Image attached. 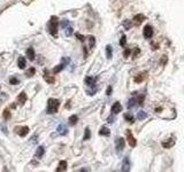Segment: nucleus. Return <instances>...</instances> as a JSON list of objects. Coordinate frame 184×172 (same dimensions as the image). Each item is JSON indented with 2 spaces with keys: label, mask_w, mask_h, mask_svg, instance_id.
<instances>
[{
  "label": "nucleus",
  "mask_w": 184,
  "mask_h": 172,
  "mask_svg": "<svg viewBox=\"0 0 184 172\" xmlns=\"http://www.w3.org/2000/svg\"><path fill=\"white\" fill-rule=\"evenodd\" d=\"M59 107H60V102H59V100L53 99V98L49 99V101H47V114L53 115V114L58 112Z\"/></svg>",
  "instance_id": "nucleus-1"
},
{
  "label": "nucleus",
  "mask_w": 184,
  "mask_h": 172,
  "mask_svg": "<svg viewBox=\"0 0 184 172\" xmlns=\"http://www.w3.org/2000/svg\"><path fill=\"white\" fill-rule=\"evenodd\" d=\"M49 33L52 36H57L58 33V17L57 16H52L51 17V21L49 23Z\"/></svg>",
  "instance_id": "nucleus-2"
},
{
  "label": "nucleus",
  "mask_w": 184,
  "mask_h": 172,
  "mask_svg": "<svg viewBox=\"0 0 184 172\" xmlns=\"http://www.w3.org/2000/svg\"><path fill=\"white\" fill-rule=\"evenodd\" d=\"M115 148H116V152L121 153L124 148V139L123 138H119L118 140L115 141Z\"/></svg>",
  "instance_id": "nucleus-3"
},
{
  "label": "nucleus",
  "mask_w": 184,
  "mask_h": 172,
  "mask_svg": "<svg viewBox=\"0 0 184 172\" xmlns=\"http://www.w3.org/2000/svg\"><path fill=\"white\" fill-rule=\"evenodd\" d=\"M15 131L20 136H25L29 133V128L28 126H21V128H15Z\"/></svg>",
  "instance_id": "nucleus-4"
},
{
  "label": "nucleus",
  "mask_w": 184,
  "mask_h": 172,
  "mask_svg": "<svg viewBox=\"0 0 184 172\" xmlns=\"http://www.w3.org/2000/svg\"><path fill=\"white\" fill-rule=\"evenodd\" d=\"M144 37L145 38H147V39H150V38H152V36H153V29L150 27V25H146L145 28H144Z\"/></svg>",
  "instance_id": "nucleus-5"
},
{
  "label": "nucleus",
  "mask_w": 184,
  "mask_h": 172,
  "mask_svg": "<svg viewBox=\"0 0 184 172\" xmlns=\"http://www.w3.org/2000/svg\"><path fill=\"white\" fill-rule=\"evenodd\" d=\"M143 21H145V16L143 14H138L134 17V24H136V25H140L143 23Z\"/></svg>",
  "instance_id": "nucleus-6"
},
{
  "label": "nucleus",
  "mask_w": 184,
  "mask_h": 172,
  "mask_svg": "<svg viewBox=\"0 0 184 172\" xmlns=\"http://www.w3.org/2000/svg\"><path fill=\"white\" fill-rule=\"evenodd\" d=\"M122 111V106L120 102H115L113 106H112V112L113 114H119V112Z\"/></svg>",
  "instance_id": "nucleus-7"
},
{
  "label": "nucleus",
  "mask_w": 184,
  "mask_h": 172,
  "mask_svg": "<svg viewBox=\"0 0 184 172\" xmlns=\"http://www.w3.org/2000/svg\"><path fill=\"white\" fill-rule=\"evenodd\" d=\"M174 145H175V140L173 138H169V139H167V140H165L162 142V147H165V148H172Z\"/></svg>",
  "instance_id": "nucleus-8"
},
{
  "label": "nucleus",
  "mask_w": 184,
  "mask_h": 172,
  "mask_svg": "<svg viewBox=\"0 0 184 172\" xmlns=\"http://www.w3.org/2000/svg\"><path fill=\"white\" fill-rule=\"evenodd\" d=\"M127 139H128V142H129V145H130L131 147H135L136 145H137V142H136V139L132 136V134H131L130 131H128L127 132Z\"/></svg>",
  "instance_id": "nucleus-9"
},
{
  "label": "nucleus",
  "mask_w": 184,
  "mask_h": 172,
  "mask_svg": "<svg viewBox=\"0 0 184 172\" xmlns=\"http://www.w3.org/2000/svg\"><path fill=\"white\" fill-rule=\"evenodd\" d=\"M147 77V72H140L138 76L135 77V82L136 83H142V82H144V80L146 79Z\"/></svg>",
  "instance_id": "nucleus-10"
},
{
  "label": "nucleus",
  "mask_w": 184,
  "mask_h": 172,
  "mask_svg": "<svg viewBox=\"0 0 184 172\" xmlns=\"http://www.w3.org/2000/svg\"><path fill=\"white\" fill-rule=\"evenodd\" d=\"M25 101H27V94L24 92H22L20 95L17 96V103L22 106V104L25 103Z\"/></svg>",
  "instance_id": "nucleus-11"
},
{
  "label": "nucleus",
  "mask_w": 184,
  "mask_h": 172,
  "mask_svg": "<svg viewBox=\"0 0 184 172\" xmlns=\"http://www.w3.org/2000/svg\"><path fill=\"white\" fill-rule=\"evenodd\" d=\"M17 64H19V68L20 69H24L27 67V61L23 56H20L19 57V61H17Z\"/></svg>",
  "instance_id": "nucleus-12"
},
{
  "label": "nucleus",
  "mask_w": 184,
  "mask_h": 172,
  "mask_svg": "<svg viewBox=\"0 0 184 172\" xmlns=\"http://www.w3.org/2000/svg\"><path fill=\"white\" fill-rule=\"evenodd\" d=\"M67 170V162L66 161H61L59 163V166H58L57 171H66Z\"/></svg>",
  "instance_id": "nucleus-13"
},
{
  "label": "nucleus",
  "mask_w": 184,
  "mask_h": 172,
  "mask_svg": "<svg viewBox=\"0 0 184 172\" xmlns=\"http://www.w3.org/2000/svg\"><path fill=\"white\" fill-rule=\"evenodd\" d=\"M44 79L49 83V84H53L54 83V77H51L49 75V72H47V70H45V75H44Z\"/></svg>",
  "instance_id": "nucleus-14"
},
{
  "label": "nucleus",
  "mask_w": 184,
  "mask_h": 172,
  "mask_svg": "<svg viewBox=\"0 0 184 172\" xmlns=\"http://www.w3.org/2000/svg\"><path fill=\"white\" fill-rule=\"evenodd\" d=\"M27 56H28L30 60L32 61V60H35V51H33V48H28L27 49Z\"/></svg>",
  "instance_id": "nucleus-15"
},
{
  "label": "nucleus",
  "mask_w": 184,
  "mask_h": 172,
  "mask_svg": "<svg viewBox=\"0 0 184 172\" xmlns=\"http://www.w3.org/2000/svg\"><path fill=\"white\" fill-rule=\"evenodd\" d=\"M85 83L89 85L90 87H92V86H94V84H96V78H93V77H86Z\"/></svg>",
  "instance_id": "nucleus-16"
},
{
  "label": "nucleus",
  "mask_w": 184,
  "mask_h": 172,
  "mask_svg": "<svg viewBox=\"0 0 184 172\" xmlns=\"http://www.w3.org/2000/svg\"><path fill=\"white\" fill-rule=\"evenodd\" d=\"M130 170V164H129V160L126 158L122 163V171H129Z\"/></svg>",
  "instance_id": "nucleus-17"
},
{
  "label": "nucleus",
  "mask_w": 184,
  "mask_h": 172,
  "mask_svg": "<svg viewBox=\"0 0 184 172\" xmlns=\"http://www.w3.org/2000/svg\"><path fill=\"white\" fill-rule=\"evenodd\" d=\"M43 155H44V147H38V148H37V150H36V154H35V156L39 157V158H41Z\"/></svg>",
  "instance_id": "nucleus-18"
},
{
  "label": "nucleus",
  "mask_w": 184,
  "mask_h": 172,
  "mask_svg": "<svg viewBox=\"0 0 184 172\" xmlns=\"http://www.w3.org/2000/svg\"><path fill=\"white\" fill-rule=\"evenodd\" d=\"M78 120V117L76 116V115H73V116L69 117V124L70 125H75L76 123H77Z\"/></svg>",
  "instance_id": "nucleus-19"
},
{
  "label": "nucleus",
  "mask_w": 184,
  "mask_h": 172,
  "mask_svg": "<svg viewBox=\"0 0 184 172\" xmlns=\"http://www.w3.org/2000/svg\"><path fill=\"white\" fill-rule=\"evenodd\" d=\"M146 117H147V114L145 111H139L138 114H137V118H138V120H145Z\"/></svg>",
  "instance_id": "nucleus-20"
},
{
  "label": "nucleus",
  "mask_w": 184,
  "mask_h": 172,
  "mask_svg": "<svg viewBox=\"0 0 184 172\" xmlns=\"http://www.w3.org/2000/svg\"><path fill=\"white\" fill-rule=\"evenodd\" d=\"M94 44H96V39H94V37L90 36V37H89V47L93 48L94 47Z\"/></svg>",
  "instance_id": "nucleus-21"
},
{
  "label": "nucleus",
  "mask_w": 184,
  "mask_h": 172,
  "mask_svg": "<svg viewBox=\"0 0 184 172\" xmlns=\"http://www.w3.org/2000/svg\"><path fill=\"white\" fill-rule=\"evenodd\" d=\"M99 133H100L101 136H109V130L104 126V128H101V130H100V132Z\"/></svg>",
  "instance_id": "nucleus-22"
},
{
  "label": "nucleus",
  "mask_w": 184,
  "mask_h": 172,
  "mask_svg": "<svg viewBox=\"0 0 184 172\" xmlns=\"http://www.w3.org/2000/svg\"><path fill=\"white\" fill-rule=\"evenodd\" d=\"M91 136L90 128H85V133H84V140H89Z\"/></svg>",
  "instance_id": "nucleus-23"
},
{
  "label": "nucleus",
  "mask_w": 184,
  "mask_h": 172,
  "mask_svg": "<svg viewBox=\"0 0 184 172\" xmlns=\"http://www.w3.org/2000/svg\"><path fill=\"white\" fill-rule=\"evenodd\" d=\"M106 55L108 59L112 57V47H110V46H107L106 47Z\"/></svg>",
  "instance_id": "nucleus-24"
},
{
  "label": "nucleus",
  "mask_w": 184,
  "mask_h": 172,
  "mask_svg": "<svg viewBox=\"0 0 184 172\" xmlns=\"http://www.w3.org/2000/svg\"><path fill=\"white\" fill-rule=\"evenodd\" d=\"M62 69H63V64H59V65H57V68H54L53 72H54V73H57V72L61 71Z\"/></svg>",
  "instance_id": "nucleus-25"
},
{
  "label": "nucleus",
  "mask_w": 184,
  "mask_h": 172,
  "mask_svg": "<svg viewBox=\"0 0 184 172\" xmlns=\"http://www.w3.org/2000/svg\"><path fill=\"white\" fill-rule=\"evenodd\" d=\"M126 43H127V37L122 36V38H121V40H120V45L123 47V46H126Z\"/></svg>",
  "instance_id": "nucleus-26"
},
{
  "label": "nucleus",
  "mask_w": 184,
  "mask_h": 172,
  "mask_svg": "<svg viewBox=\"0 0 184 172\" xmlns=\"http://www.w3.org/2000/svg\"><path fill=\"white\" fill-rule=\"evenodd\" d=\"M124 118L127 120H129L130 123H132V120H134V117L131 116V115H129V114H127V115H124Z\"/></svg>",
  "instance_id": "nucleus-27"
},
{
  "label": "nucleus",
  "mask_w": 184,
  "mask_h": 172,
  "mask_svg": "<svg viewBox=\"0 0 184 172\" xmlns=\"http://www.w3.org/2000/svg\"><path fill=\"white\" fill-rule=\"evenodd\" d=\"M144 100H145V95H140L139 96V99H138V104H143V102H144Z\"/></svg>",
  "instance_id": "nucleus-28"
},
{
  "label": "nucleus",
  "mask_w": 184,
  "mask_h": 172,
  "mask_svg": "<svg viewBox=\"0 0 184 172\" xmlns=\"http://www.w3.org/2000/svg\"><path fill=\"white\" fill-rule=\"evenodd\" d=\"M123 25H124V28H126V29H130V27H131L130 21H126V22L123 23Z\"/></svg>",
  "instance_id": "nucleus-29"
},
{
  "label": "nucleus",
  "mask_w": 184,
  "mask_h": 172,
  "mask_svg": "<svg viewBox=\"0 0 184 172\" xmlns=\"http://www.w3.org/2000/svg\"><path fill=\"white\" fill-rule=\"evenodd\" d=\"M71 33H73V28H70L69 27V28L66 30V36H70Z\"/></svg>",
  "instance_id": "nucleus-30"
},
{
  "label": "nucleus",
  "mask_w": 184,
  "mask_h": 172,
  "mask_svg": "<svg viewBox=\"0 0 184 172\" xmlns=\"http://www.w3.org/2000/svg\"><path fill=\"white\" fill-rule=\"evenodd\" d=\"M4 117L6 118V120H8L9 117H11V114H9L8 110H5V111H4Z\"/></svg>",
  "instance_id": "nucleus-31"
},
{
  "label": "nucleus",
  "mask_w": 184,
  "mask_h": 172,
  "mask_svg": "<svg viewBox=\"0 0 184 172\" xmlns=\"http://www.w3.org/2000/svg\"><path fill=\"white\" fill-rule=\"evenodd\" d=\"M68 24H69V22H68V21L67 20H63L61 22V27L62 28H66V25H68Z\"/></svg>",
  "instance_id": "nucleus-32"
},
{
  "label": "nucleus",
  "mask_w": 184,
  "mask_h": 172,
  "mask_svg": "<svg viewBox=\"0 0 184 172\" xmlns=\"http://www.w3.org/2000/svg\"><path fill=\"white\" fill-rule=\"evenodd\" d=\"M19 83V80L16 79V78H11V84L12 85H15V84H17Z\"/></svg>",
  "instance_id": "nucleus-33"
},
{
  "label": "nucleus",
  "mask_w": 184,
  "mask_h": 172,
  "mask_svg": "<svg viewBox=\"0 0 184 172\" xmlns=\"http://www.w3.org/2000/svg\"><path fill=\"white\" fill-rule=\"evenodd\" d=\"M33 73H35V69L31 68V69H30V70L28 71V73H27V75H28V76H32Z\"/></svg>",
  "instance_id": "nucleus-34"
},
{
  "label": "nucleus",
  "mask_w": 184,
  "mask_h": 172,
  "mask_svg": "<svg viewBox=\"0 0 184 172\" xmlns=\"http://www.w3.org/2000/svg\"><path fill=\"white\" fill-rule=\"evenodd\" d=\"M129 54H130V49H126V51H124V53H123L124 57H128V56H129Z\"/></svg>",
  "instance_id": "nucleus-35"
},
{
  "label": "nucleus",
  "mask_w": 184,
  "mask_h": 172,
  "mask_svg": "<svg viewBox=\"0 0 184 172\" xmlns=\"http://www.w3.org/2000/svg\"><path fill=\"white\" fill-rule=\"evenodd\" d=\"M76 37H77L78 39L81 40V41H84V37H83L82 35H79V33H76Z\"/></svg>",
  "instance_id": "nucleus-36"
},
{
  "label": "nucleus",
  "mask_w": 184,
  "mask_h": 172,
  "mask_svg": "<svg viewBox=\"0 0 184 172\" xmlns=\"http://www.w3.org/2000/svg\"><path fill=\"white\" fill-rule=\"evenodd\" d=\"M134 102H136L135 99H131V100L129 101V107H132V106H134Z\"/></svg>",
  "instance_id": "nucleus-37"
},
{
  "label": "nucleus",
  "mask_w": 184,
  "mask_h": 172,
  "mask_svg": "<svg viewBox=\"0 0 184 172\" xmlns=\"http://www.w3.org/2000/svg\"><path fill=\"white\" fill-rule=\"evenodd\" d=\"M110 92H112V87H108V90H107V95H110Z\"/></svg>",
  "instance_id": "nucleus-38"
}]
</instances>
